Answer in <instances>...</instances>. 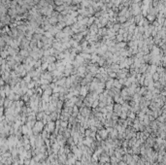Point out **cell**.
Segmentation results:
<instances>
[{
	"mask_svg": "<svg viewBox=\"0 0 166 165\" xmlns=\"http://www.w3.org/2000/svg\"><path fill=\"white\" fill-rule=\"evenodd\" d=\"M42 127H43V123L41 122V121H39V122H36V124H35V127H34V131L35 132H38V131H40L41 129H42Z\"/></svg>",
	"mask_w": 166,
	"mask_h": 165,
	"instance_id": "obj_1",
	"label": "cell"
}]
</instances>
